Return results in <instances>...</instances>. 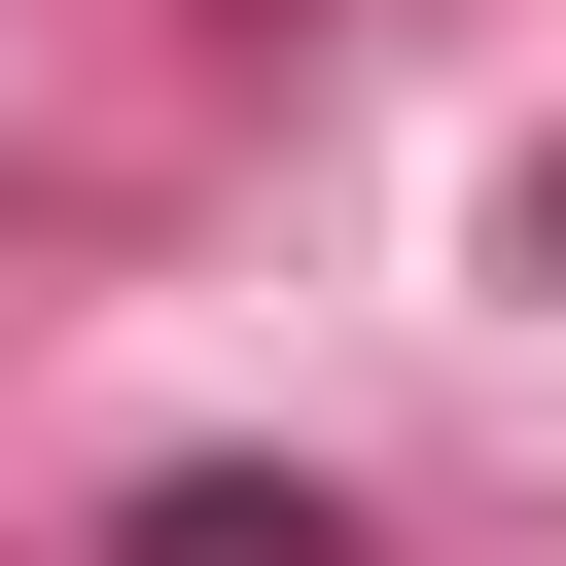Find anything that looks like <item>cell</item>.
Listing matches in <instances>:
<instances>
[{"label":"cell","instance_id":"6da1fadb","mask_svg":"<svg viewBox=\"0 0 566 566\" xmlns=\"http://www.w3.org/2000/svg\"><path fill=\"white\" fill-rule=\"evenodd\" d=\"M142 566H354L318 495H142Z\"/></svg>","mask_w":566,"mask_h":566},{"label":"cell","instance_id":"7a4b0ae2","mask_svg":"<svg viewBox=\"0 0 566 566\" xmlns=\"http://www.w3.org/2000/svg\"><path fill=\"white\" fill-rule=\"evenodd\" d=\"M531 283H566V142H531Z\"/></svg>","mask_w":566,"mask_h":566}]
</instances>
